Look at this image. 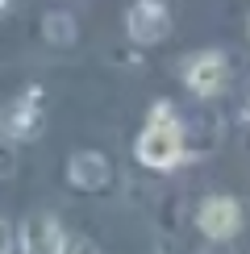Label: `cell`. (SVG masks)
<instances>
[{
	"label": "cell",
	"instance_id": "cell-1",
	"mask_svg": "<svg viewBox=\"0 0 250 254\" xmlns=\"http://www.w3.org/2000/svg\"><path fill=\"white\" fill-rule=\"evenodd\" d=\"M138 158L146 167H154V171H171V167L184 163L188 154V142H184V125L171 117V109L167 104H154L150 109V121H146V129L138 133Z\"/></svg>",
	"mask_w": 250,
	"mask_h": 254
},
{
	"label": "cell",
	"instance_id": "cell-2",
	"mask_svg": "<svg viewBox=\"0 0 250 254\" xmlns=\"http://www.w3.org/2000/svg\"><path fill=\"white\" fill-rule=\"evenodd\" d=\"M125 29H129V38L138 46H154V42H163L171 34V13H167L163 0H138L129 8V17H125Z\"/></svg>",
	"mask_w": 250,
	"mask_h": 254
},
{
	"label": "cell",
	"instance_id": "cell-3",
	"mask_svg": "<svg viewBox=\"0 0 250 254\" xmlns=\"http://www.w3.org/2000/svg\"><path fill=\"white\" fill-rule=\"evenodd\" d=\"M196 225H200L204 238L229 242L238 229H242V208H238L234 196H208L200 204V213H196Z\"/></svg>",
	"mask_w": 250,
	"mask_h": 254
},
{
	"label": "cell",
	"instance_id": "cell-4",
	"mask_svg": "<svg viewBox=\"0 0 250 254\" xmlns=\"http://www.w3.org/2000/svg\"><path fill=\"white\" fill-rule=\"evenodd\" d=\"M184 83L196 92V96H221L225 83H229V63L225 55H217V50H204V55H196L192 63L184 67Z\"/></svg>",
	"mask_w": 250,
	"mask_h": 254
},
{
	"label": "cell",
	"instance_id": "cell-5",
	"mask_svg": "<svg viewBox=\"0 0 250 254\" xmlns=\"http://www.w3.org/2000/svg\"><path fill=\"white\" fill-rule=\"evenodd\" d=\"M62 246H67V234L50 213H34L21 225V254H62Z\"/></svg>",
	"mask_w": 250,
	"mask_h": 254
},
{
	"label": "cell",
	"instance_id": "cell-6",
	"mask_svg": "<svg viewBox=\"0 0 250 254\" xmlns=\"http://www.w3.org/2000/svg\"><path fill=\"white\" fill-rule=\"evenodd\" d=\"M67 179H71V188H79V192H100V188L113 179V167H109V158L96 154V150H79V154L67 158Z\"/></svg>",
	"mask_w": 250,
	"mask_h": 254
},
{
	"label": "cell",
	"instance_id": "cell-7",
	"mask_svg": "<svg viewBox=\"0 0 250 254\" xmlns=\"http://www.w3.org/2000/svg\"><path fill=\"white\" fill-rule=\"evenodd\" d=\"M38 100H42V92H25V96H17L13 104H8L4 117H0V125H4V137H13V142H25V137H34V133L42 129Z\"/></svg>",
	"mask_w": 250,
	"mask_h": 254
},
{
	"label": "cell",
	"instance_id": "cell-8",
	"mask_svg": "<svg viewBox=\"0 0 250 254\" xmlns=\"http://www.w3.org/2000/svg\"><path fill=\"white\" fill-rule=\"evenodd\" d=\"M42 34H46L50 46H71L75 42V21H71V13L55 8V13H46V21H42Z\"/></svg>",
	"mask_w": 250,
	"mask_h": 254
},
{
	"label": "cell",
	"instance_id": "cell-9",
	"mask_svg": "<svg viewBox=\"0 0 250 254\" xmlns=\"http://www.w3.org/2000/svg\"><path fill=\"white\" fill-rule=\"evenodd\" d=\"M17 171V146L13 137H0V179H8Z\"/></svg>",
	"mask_w": 250,
	"mask_h": 254
},
{
	"label": "cell",
	"instance_id": "cell-10",
	"mask_svg": "<svg viewBox=\"0 0 250 254\" xmlns=\"http://www.w3.org/2000/svg\"><path fill=\"white\" fill-rule=\"evenodd\" d=\"M62 254H100V250H96V242H92V238H67Z\"/></svg>",
	"mask_w": 250,
	"mask_h": 254
},
{
	"label": "cell",
	"instance_id": "cell-11",
	"mask_svg": "<svg viewBox=\"0 0 250 254\" xmlns=\"http://www.w3.org/2000/svg\"><path fill=\"white\" fill-rule=\"evenodd\" d=\"M0 254H13V225L0 221Z\"/></svg>",
	"mask_w": 250,
	"mask_h": 254
},
{
	"label": "cell",
	"instance_id": "cell-12",
	"mask_svg": "<svg viewBox=\"0 0 250 254\" xmlns=\"http://www.w3.org/2000/svg\"><path fill=\"white\" fill-rule=\"evenodd\" d=\"M8 4H13V0H0V13H8Z\"/></svg>",
	"mask_w": 250,
	"mask_h": 254
}]
</instances>
